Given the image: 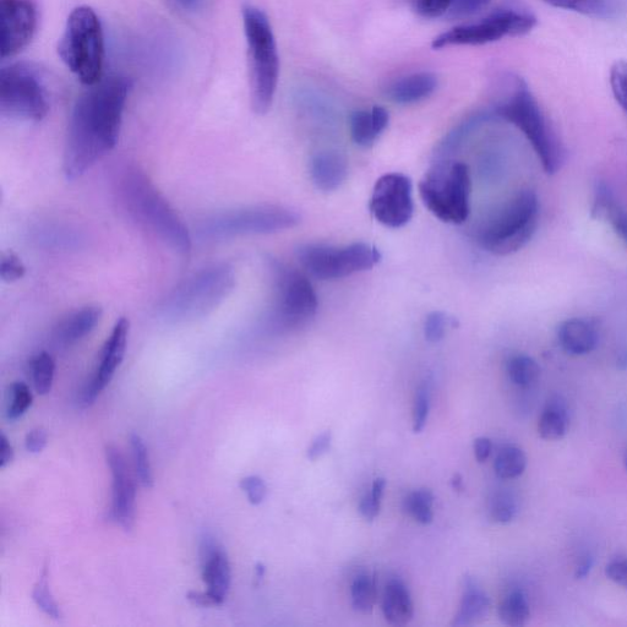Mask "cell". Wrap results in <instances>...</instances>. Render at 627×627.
<instances>
[{
	"label": "cell",
	"mask_w": 627,
	"mask_h": 627,
	"mask_svg": "<svg viewBox=\"0 0 627 627\" xmlns=\"http://www.w3.org/2000/svg\"><path fill=\"white\" fill-rule=\"evenodd\" d=\"M386 481L384 478L375 479L373 483L372 493L365 495L359 504V512L365 520L372 522L379 516L381 498H383Z\"/></svg>",
	"instance_id": "41"
},
{
	"label": "cell",
	"mask_w": 627,
	"mask_h": 627,
	"mask_svg": "<svg viewBox=\"0 0 627 627\" xmlns=\"http://www.w3.org/2000/svg\"><path fill=\"white\" fill-rule=\"evenodd\" d=\"M541 206L536 193L521 190L479 227L478 243L493 255L519 252L531 242L539 225Z\"/></svg>",
	"instance_id": "7"
},
{
	"label": "cell",
	"mask_w": 627,
	"mask_h": 627,
	"mask_svg": "<svg viewBox=\"0 0 627 627\" xmlns=\"http://www.w3.org/2000/svg\"><path fill=\"white\" fill-rule=\"evenodd\" d=\"M558 340L563 350L571 356H585L596 350L599 334L592 321L574 318L559 326Z\"/></svg>",
	"instance_id": "22"
},
{
	"label": "cell",
	"mask_w": 627,
	"mask_h": 627,
	"mask_svg": "<svg viewBox=\"0 0 627 627\" xmlns=\"http://www.w3.org/2000/svg\"><path fill=\"white\" fill-rule=\"evenodd\" d=\"M609 83L615 101L627 114V62L620 59L614 62L609 73Z\"/></svg>",
	"instance_id": "39"
},
{
	"label": "cell",
	"mask_w": 627,
	"mask_h": 627,
	"mask_svg": "<svg viewBox=\"0 0 627 627\" xmlns=\"http://www.w3.org/2000/svg\"><path fill=\"white\" fill-rule=\"evenodd\" d=\"M527 467V457L520 447L507 446L499 452L494 463L496 476L501 479L520 477Z\"/></svg>",
	"instance_id": "29"
},
{
	"label": "cell",
	"mask_w": 627,
	"mask_h": 627,
	"mask_svg": "<svg viewBox=\"0 0 627 627\" xmlns=\"http://www.w3.org/2000/svg\"><path fill=\"white\" fill-rule=\"evenodd\" d=\"M390 123V114L385 107L374 106L372 109H361L352 113L350 119L353 143L372 147L376 140L385 132Z\"/></svg>",
	"instance_id": "23"
},
{
	"label": "cell",
	"mask_w": 627,
	"mask_h": 627,
	"mask_svg": "<svg viewBox=\"0 0 627 627\" xmlns=\"http://www.w3.org/2000/svg\"><path fill=\"white\" fill-rule=\"evenodd\" d=\"M331 441L332 434L330 430H326V432L321 433L316 436L313 441V444L309 446L307 451V457L310 461L319 460L320 457H323L327 452L331 449Z\"/></svg>",
	"instance_id": "48"
},
{
	"label": "cell",
	"mask_w": 627,
	"mask_h": 627,
	"mask_svg": "<svg viewBox=\"0 0 627 627\" xmlns=\"http://www.w3.org/2000/svg\"><path fill=\"white\" fill-rule=\"evenodd\" d=\"M625 467H626V470H627V457L625 459Z\"/></svg>",
	"instance_id": "58"
},
{
	"label": "cell",
	"mask_w": 627,
	"mask_h": 627,
	"mask_svg": "<svg viewBox=\"0 0 627 627\" xmlns=\"http://www.w3.org/2000/svg\"><path fill=\"white\" fill-rule=\"evenodd\" d=\"M490 610V599L482 588L467 579L459 613L456 614L454 626H470L481 623L487 618Z\"/></svg>",
	"instance_id": "25"
},
{
	"label": "cell",
	"mask_w": 627,
	"mask_h": 627,
	"mask_svg": "<svg viewBox=\"0 0 627 627\" xmlns=\"http://www.w3.org/2000/svg\"><path fill=\"white\" fill-rule=\"evenodd\" d=\"M593 565V560L591 558H585L581 561L579 567H577L576 577L577 579H583L590 572L591 567Z\"/></svg>",
	"instance_id": "55"
},
{
	"label": "cell",
	"mask_w": 627,
	"mask_h": 627,
	"mask_svg": "<svg viewBox=\"0 0 627 627\" xmlns=\"http://www.w3.org/2000/svg\"><path fill=\"white\" fill-rule=\"evenodd\" d=\"M272 283V303L265 324L272 334H291L312 324L319 299L309 278L283 261L267 260Z\"/></svg>",
	"instance_id": "5"
},
{
	"label": "cell",
	"mask_w": 627,
	"mask_h": 627,
	"mask_svg": "<svg viewBox=\"0 0 627 627\" xmlns=\"http://www.w3.org/2000/svg\"><path fill=\"white\" fill-rule=\"evenodd\" d=\"M129 331L130 323L127 318L117 320L111 335L102 347L100 364H98L95 374L92 375L91 380L84 387L83 394H81L80 403L84 407H89L96 401V398L111 383L117 369L121 367L125 352H127Z\"/></svg>",
	"instance_id": "16"
},
{
	"label": "cell",
	"mask_w": 627,
	"mask_h": 627,
	"mask_svg": "<svg viewBox=\"0 0 627 627\" xmlns=\"http://www.w3.org/2000/svg\"><path fill=\"white\" fill-rule=\"evenodd\" d=\"M130 446H132L136 477H138L140 484L146 489L154 487V474H152L149 451H147L143 438L139 434L133 433L130 435Z\"/></svg>",
	"instance_id": "35"
},
{
	"label": "cell",
	"mask_w": 627,
	"mask_h": 627,
	"mask_svg": "<svg viewBox=\"0 0 627 627\" xmlns=\"http://www.w3.org/2000/svg\"><path fill=\"white\" fill-rule=\"evenodd\" d=\"M605 575L610 581L627 590V559H615L605 567Z\"/></svg>",
	"instance_id": "49"
},
{
	"label": "cell",
	"mask_w": 627,
	"mask_h": 627,
	"mask_svg": "<svg viewBox=\"0 0 627 627\" xmlns=\"http://www.w3.org/2000/svg\"><path fill=\"white\" fill-rule=\"evenodd\" d=\"M37 9L32 0H0V52L14 57L35 36Z\"/></svg>",
	"instance_id": "15"
},
{
	"label": "cell",
	"mask_w": 627,
	"mask_h": 627,
	"mask_svg": "<svg viewBox=\"0 0 627 627\" xmlns=\"http://www.w3.org/2000/svg\"><path fill=\"white\" fill-rule=\"evenodd\" d=\"M430 411V392L427 385L418 390L413 411V432L422 433L427 425Z\"/></svg>",
	"instance_id": "44"
},
{
	"label": "cell",
	"mask_w": 627,
	"mask_h": 627,
	"mask_svg": "<svg viewBox=\"0 0 627 627\" xmlns=\"http://www.w3.org/2000/svg\"><path fill=\"white\" fill-rule=\"evenodd\" d=\"M32 599H34L38 609H41L49 618L56 620L62 619L61 609H59L57 602L54 601L51 590H49L47 567H45L40 580L36 583L34 592H32Z\"/></svg>",
	"instance_id": "37"
},
{
	"label": "cell",
	"mask_w": 627,
	"mask_h": 627,
	"mask_svg": "<svg viewBox=\"0 0 627 627\" xmlns=\"http://www.w3.org/2000/svg\"><path fill=\"white\" fill-rule=\"evenodd\" d=\"M567 408L563 398L556 396L548 401L547 407L539 419L538 432L544 440H559L567 432Z\"/></svg>",
	"instance_id": "27"
},
{
	"label": "cell",
	"mask_w": 627,
	"mask_h": 627,
	"mask_svg": "<svg viewBox=\"0 0 627 627\" xmlns=\"http://www.w3.org/2000/svg\"><path fill=\"white\" fill-rule=\"evenodd\" d=\"M506 84L509 90L496 105L495 116L515 125L525 135L545 173L558 172L564 165L565 149L552 123L545 116L525 79L511 75L506 79Z\"/></svg>",
	"instance_id": "3"
},
{
	"label": "cell",
	"mask_w": 627,
	"mask_h": 627,
	"mask_svg": "<svg viewBox=\"0 0 627 627\" xmlns=\"http://www.w3.org/2000/svg\"><path fill=\"white\" fill-rule=\"evenodd\" d=\"M14 460V450L7 436L0 435V468H5Z\"/></svg>",
	"instance_id": "52"
},
{
	"label": "cell",
	"mask_w": 627,
	"mask_h": 627,
	"mask_svg": "<svg viewBox=\"0 0 627 627\" xmlns=\"http://www.w3.org/2000/svg\"><path fill=\"white\" fill-rule=\"evenodd\" d=\"M383 613L387 623L403 626L413 618L414 608L410 592L405 583L394 580L386 586Z\"/></svg>",
	"instance_id": "24"
},
{
	"label": "cell",
	"mask_w": 627,
	"mask_h": 627,
	"mask_svg": "<svg viewBox=\"0 0 627 627\" xmlns=\"http://www.w3.org/2000/svg\"><path fill=\"white\" fill-rule=\"evenodd\" d=\"M550 7L569 10L577 14L593 16V18H607L610 10L607 0H542Z\"/></svg>",
	"instance_id": "34"
},
{
	"label": "cell",
	"mask_w": 627,
	"mask_h": 627,
	"mask_svg": "<svg viewBox=\"0 0 627 627\" xmlns=\"http://www.w3.org/2000/svg\"><path fill=\"white\" fill-rule=\"evenodd\" d=\"M472 181L466 163L443 158L419 183V195L432 214L445 223L461 225L471 212Z\"/></svg>",
	"instance_id": "10"
},
{
	"label": "cell",
	"mask_w": 627,
	"mask_h": 627,
	"mask_svg": "<svg viewBox=\"0 0 627 627\" xmlns=\"http://www.w3.org/2000/svg\"><path fill=\"white\" fill-rule=\"evenodd\" d=\"M593 215L607 218L614 232L627 245V211L618 203L612 190L603 183L597 188Z\"/></svg>",
	"instance_id": "26"
},
{
	"label": "cell",
	"mask_w": 627,
	"mask_h": 627,
	"mask_svg": "<svg viewBox=\"0 0 627 627\" xmlns=\"http://www.w3.org/2000/svg\"><path fill=\"white\" fill-rule=\"evenodd\" d=\"M116 193L125 212L145 231L178 254L188 256L192 252L188 227L139 167L127 166L118 173Z\"/></svg>",
	"instance_id": "2"
},
{
	"label": "cell",
	"mask_w": 627,
	"mask_h": 627,
	"mask_svg": "<svg viewBox=\"0 0 627 627\" xmlns=\"http://www.w3.org/2000/svg\"><path fill=\"white\" fill-rule=\"evenodd\" d=\"M58 54L81 84L92 86L102 80L105 36L94 9L78 7L70 13Z\"/></svg>",
	"instance_id": "8"
},
{
	"label": "cell",
	"mask_w": 627,
	"mask_h": 627,
	"mask_svg": "<svg viewBox=\"0 0 627 627\" xmlns=\"http://www.w3.org/2000/svg\"><path fill=\"white\" fill-rule=\"evenodd\" d=\"M451 319L443 312H433L427 316L424 323L425 340L430 343H438L445 337L447 327Z\"/></svg>",
	"instance_id": "42"
},
{
	"label": "cell",
	"mask_w": 627,
	"mask_h": 627,
	"mask_svg": "<svg viewBox=\"0 0 627 627\" xmlns=\"http://www.w3.org/2000/svg\"><path fill=\"white\" fill-rule=\"evenodd\" d=\"M30 370L32 383L38 395H48L52 390L54 373H56V362L51 354L47 352L38 353L31 359Z\"/></svg>",
	"instance_id": "31"
},
{
	"label": "cell",
	"mask_w": 627,
	"mask_h": 627,
	"mask_svg": "<svg viewBox=\"0 0 627 627\" xmlns=\"http://www.w3.org/2000/svg\"><path fill=\"white\" fill-rule=\"evenodd\" d=\"M26 274V267L13 253L4 254L0 263V277L4 282L13 283L21 280Z\"/></svg>",
	"instance_id": "45"
},
{
	"label": "cell",
	"mask_w": 627,
	"mask_h": 627,
	"mask_svg": "<svg viewBox=\"0 0 627 627\" xmlns=\"http://www.w3.org/2000/svg\"><path fill=\"white\" fill-rule=\"evenodd\" d=\"M106 460L112 474V520L125 532L133 530L135 525L136 487L129 472L127 462L118 447L106 446Z\"/></svg>",
	"instance_id": "17"
},
{
	"label": "cell",
	"mask_w": 627,
	"mask_h": 627,
	"mask_svg": "<svg viewBox=\"0 0 627 627\" xmlns=\"http://www.w3.org/2000/svg\"><path fill=\"white\" fill-rule=\"evenodd\" d=\"M500 620L507 626L521 627L531 618L530 605L525 594L520 591L512 592L499 607Z\"/></svg>",
	"instance_id": "28"
},
{
	"label": "cell",
	"mask_w": 627,
	"mask_h": 627,
	"mask_svg": "<svg viewBox=\"0 0 627 627\" xmlns=\"http://www.w3.org/2000/svg\"><path fill=\"white\" fill-rule=\"evenodd\" d=\"M296 210L280 205H255L216 212L196 225L200 241L218 242L242 236H258L291 230L301 223Z\"/></svg>",
	"instance_id": "9"
},
{
	"label": "cell",
	"mask_w": 627,
	"mask_h": 627,
	"mask_svg": "<svg viewBox=\"0 0 627 627\" xmlns=\"http://www.w3.org/2000/svg\"><path fill=\"white\" fill-rule=\"evenodd\" d=\"M89 87L69 119L63 162L68 181L84 176L117 146L132 81L113 75Z\"/></svg>",
	"instance_id": "1"
},
{
	"label": "cell",
	"mask_w": 627,
	"mask_h": 627,
	"mask_svg": "<svg viewBox=\"0 0 627 627\" xmlns=\"http://www.w3.org/2000/svg\"><path fill=\"white\" fill-rule=\"evenodd\" d=\"M517 505L514 496L509 493H498L494 495L490 503V516L495 522L506 525L515 519Z\"/></svg>",
	"instance_id": "40"
},
{
	"label": "cell",
	"mask_w": 627,
	"mask_h": 627,
	"mask_svg": "<svg viewBox=\"0 0 627 627\" xmlns=\"http://www.w3.org/2000/svg\"><path fill=\"white\" fill-rule=\"evenodd\" d=\"M451 485H452V489H454L455 492H462L463 478L461 474L459 473L455 474L454 478H452Z\"/></svg>",
	"instance_id": "56"
},
{
	"label": "cell",
	"mask_w": 627,
	"mask_h": 627,
	"mask_svg": "<svg viewBox=\"0 0 627 627\" xmlns=\"http://www.w3.org/2000/svg\"><path fill=\"white\" fill-rule=\"evenodd\" d=\"M455 0H412L413 10L424 19H436L450 12Z\"/></svg>",
	"instance_id": "43"
},
{
	"label": "cell",
	"mask_w": 627,
	"mask_h": 627,
	"mask_svg": "<svg viewBox=\"0 0 627 627\" xmlns=\"http://www.w3.org/2000/svg\"><path fill=\"white\" fill-rule=\"evenodd\" d=\"M102 308L98 305L75 310L63 318L53 330V341L58 346L68 347L90 335L102 319Z\"/></svg>",
	"instance_id": "20"
},
{
	"label": "cell",
	"mask_w": 627,
	"mask_h": 627,
	"mask_svg": "<svg viewBox=\"0 0 627 627\" xmlns=\"http://www.w3.org/2000/svg\"><path fill=\"white\" fill-rule=\"evenodd\" d=\"M538 20L530 12L522 9L504 8L495 10L478 23L454 27L435 37L432 47L435 51L454 46H483L498 42L504 37H521L536 27Z\"/></svg>",
	"instance_id": "13"
},
{
	"label": "cell",
	"mask_w": 627,
	"mask_h": 627,
	"mask_svg": "<svg viewBox=\"0 0 627 627\" xmlns=\"http://www.w3.org/2000/svg\"><path fill=\"white\" fill-rule=\"evenodd\" d=\"M434 494L429 489H419L406 496L402 509L421 525H430L434 520Z\"/></svg>",
	"instance_id": "30"
},
{
	"label": "cell",
	"mask_w": 627,
	"mask_h": 627,
	"mask_svg": "<svg viewBox=\"0 0 627 627\" xmlns=\"http://www.w3.org/2000/svg\"><path fill=\"white\" fill-rule=\"evenodd\" d=\"M375 220L389 228H402L414 214L413 184L402 173H387L376 181L369 204Z\"/></svg>",
	"instance_id": "14"
},
{
	"label": "cell",
	"mask_w": 627,
	"mask_h": 627,
	"mask_svg": "<svg viewBox=\"0 0 627 627\" xmlns=\"http://www.w3.org/2000/svg\"><path fill=\"white\" fill-rule=\"evenodd\" d=\"M489 118L490 113H477L466 119L459 127H456L452 132L447 134L443 143L439 146V155L441 157H449L452 152L459 149L463 140L471 134L472 130L478 128L482 123L487 122Z\"/></svg>",
	"instance_id": "33"
},
{
	"label": "cell",
	"mask_w": 627,
	"mask_h": 627,
	"mask_svg": "<svg viewBox=\"0 0 627 627\" xmlns=\"http://www.w3.org/2000/svg\"><path fill=\"white\" fill-rule=\"evenodd\" d=\"M48 111L46 86L35 68L15 63L0 70V112L3 116L41 122Z\"/></svg>",
	"instance_id": "12"
},
{
	"label": "cell",
	"mask_w": 627,
	"mask_h": 627,
	"mask_svg": "<svg viewBox=\"0 0 627 627\" xmlns=\"http://www.w3.org/2000/svg\"><path fill=\"white\" fill-rule=\"evenodd\" d=\"M507 375H509L512 384L520 387H530L537 383L539 375H541V367L528 356H514L507 362Z\"/></svg>",
	"instance_id": "32"
},
{
	"label": "cell",
	"mask_w": 627,
	"mask_h": 627,
	"mask_svg": "<svg viewBox=\"0 0 627 627\" xmlns=\"http://www.w3.org/2000/svg\"><path fill=\"white\" fill-rule=\"evenodd\" d=\"M200 563L207 593L216 605L226 601L232 582L230 559L210 534H205L200 544Z\"/></svg>",
	"instance_id": "18"
},
{
	"label": "cell",
	"mask_w": 627,
	"mask_h": 627,
	"mask_svg": "<svg viewBox=\"0 0 627 627\" xmlns=\"http://www.w3.org/2000/svg\"><path fill=\"white\" fill-rule=\"evenodd\" d=\"M234 285L236 275L230 265L207 266L174 287L158 307V314L168 323L203 318L230 296Z\"/></svg>",
	"instance_id": "6"
},
{
	"label": "cell",
	"mask_w": 627,
	"mask_h": 627,
	"mask_svg": "<svg viewBox=\"0 0 627 627\" xmlns=\"http://www.w3.org/2000/svg\"><path fill=\"white\" fill-rule=\"evenodd\" d=\"M48 435L45 429L36 428L26 435V450L31 454H40L47 445Z\"/></svg>",
	"instance_id": "50"
},
{
	"label": "cell",
	"mask_w": 627,
	"mask_h": 627,
	"mask_svg": "<svg viewBox=\"0 0 627 627\" xmlns=\"http://www.w3.org/2000/svg\"><path fill=\"white\" fill-rule=\"evenodd\" d=\"M352 605L354 610L362 614L373 612L376 603V585L369 576H359L354 580L351 588Z\"/></svg>",
	"instance_id": "36"
},
{
	"label": "cell",
	"mask_w": 627,
	"mask_h": 627,
	"mask_svg": "<svg viewBox=\"0 0 627 627\" xmlns=\"http://www.w3.org/2000/svg\"><path fill=\"white\" fill-rule=\"evenodd\" d=\"M255 571H256V579H258L259 581L263 580L265 576V566L258 564L256 565Z\"/></svg>",
	"instance_id": "57"
},
{
	"label": "cell",
	"mask_w": 627,
	"mask_h": 627,
	"mask_svg": "<svg viewBox=\"0 0 627 627\" xmlns=\"http://www.w3.org/2000/svg\"><path fill=\"white\" fill-rule=\"evenodd\" d=\"M243 492L247 493L250 504L260 505L266 498L267 487L263 479L258 476L245 477L241 481Z\"/></svg>",
	"instance_id": "47"
},
{
	"label": "cell",
	"mask_w": 627,
	"mask_h": 627,
	"mask_svg": "<svg viewBox=\"0 0 627 627\" xmlns=\"http://www.w3.org/2000/svg\"><path fill=\"white\" fill-rule=\"evenodd\" d=\"M309 173L321 192H335L348 177L347 158L334 150L316 152L310 160Z\"/></svg>",
	"instance_id": "19"
},
{
	"label": "cell",
	"mask_w": 627,
	"mask_h": 627,
	"mask_svg": "<svg viewBox=\"0 0 627 627\" xmlns=\"http://www.w3.org/2000/svg\"><path fill=\"white\" fill-rule=\"evenodd\" d=\"M188 599L193 604L200 605V607H215L216 605L214 599L207 592H189Z\"/></svg>",
	"instance_id": "54"
},
{
	"label": "cell",
	"mask_w": 627,
	"mask_h": 627,
	"mask_svg": "<svg viewBox=\"0 0 627 627\" xmlns=\"http://www.w3.org/2000/svg\"><path fill=\"white\" fill-rule=\"evenodd\" d=\"M438 76L430 72L414 73L392 83L386 96L397 105H414L427 100L438 89Z\"/></svg>",
	"instance_id": "21"
},
{
	"label": "cell",
	"mask_w": 627,
	"mask_h": 627,
	"mask_svg": "<svg viewBox=\"0 0 627 627\" xmlns=\"http://www.w3.org/2000/svg\"><path fill=\"white\" fill-rule=\"evenodd\" d=\"M297 258L303 269L321 281L340 280L372 270L381 261L379 249L363 242L350 245L308 243L297 249Z\"/></svg>",
	"instance_id": "11"
},
{
	"label": "cell",
	"mask_w": 627,
	"mask_h": 627,
	"mask_svg": "<svg viewBox=\"0 0 627 627\" xmlns=\"http://www.w3.org/2000/svg\"><path fill=\"white\" fill-rule=\"evenodd\" d=\"M474 455H476V459L479 463H484L489 459L490 454H492V441L488 438H478L474 440Z\"/></svg>",
	"instance_id": "51"
},
{
	"label": "cell",
	"mask_w": 627,
	"mask_h": 627,
	"mask_svg": "<svg viewBox=\"0 0 627 627\" xmlns=\"http://www.w3.org/2000/svg\"><path fill=\"white\" fill-rule=\"evenodd\" d=\"M490 3L492 0H455L447 16L451 19L470 18V16L482 12Z\"/></svg>",
	"instance_id": "46"
},
{
	"label": "cell",
	"mask_w": 627,
	"mask_h": 627,
	"mask_svg": "<svg viewBox=\"0 0 627 627\" xmlns=\"http://www.w3.org/2000/svg\"><path fill=\"white\" fill-rule=\"evenodd\" d=\"M182 12L196 14L205 8L206 0H171Z\"/></svg>",
	"instance_id": "53"
},
{
	"label": "cell",
	"mask_w": 627,
	"mask_h": 627,
	"mask_svg": "<svg viewBox=\"0 0 627 627\" xmlns=\"http://www.w3.org/2000/svg\"><path fill=\"white\" fill-rule=\"evenodd\" d=\"M9 395L10 401L7 417L10 421H15V419L23 417L27 410H29L32 401H34V396H32L29 386L25 383H21V381L14 383L12 387H10Z\"/></svg>",
	"instance_id": "38"
},
{
	"label": "cell",
	"mask_w": 627,
	"mask_h": 627,
	"mask_svg": "<svg viewBox=\"0 0 627 627\" xmlns=\"http://www.w3.org/2000/svg\"><path fill=\"white\" fill-rule=\"evenodd\" d=\"M243 27L248 48L250 101L255 113L266 114L274 103L280 56L269 16L255 5L243 8Z\"/></svg>",
	"instance_id": "4"
}]
</instances>
